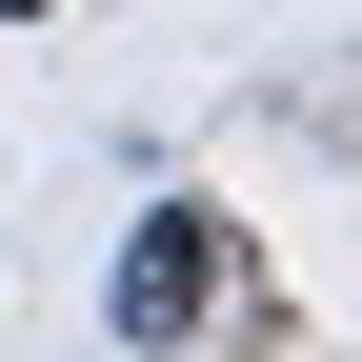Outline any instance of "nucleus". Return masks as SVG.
<instances>
[{
  "label": "nucleus",
  "instance_id": "f257e3e1",
  "mask_svg": "<svg viewBox=\"0 0 362 362\" xmlns=\"http://www.w3.org/2000/svg\"><path fill=\"white\" fill-rule=\"evenodd\" d=\"M101 322H121V362H181V342H221V322H242V221H221V202H141V242H121Z\"/></svg>",
  "mask_w": 362,
  "mask_h": 362
}]
</instances>
